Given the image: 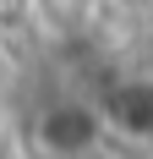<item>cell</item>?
Instances as JSON below:
<instances>
[{"label": "cell", "instance_id": "obj_1", "mask_svg": "<svg viewBox=\"0 0 153 159\" xmlns=\"http://www.w3.org/2000/svg\"><path fill=\"white\" fill-rule=\"evenodd\" d=\"M104 121L120 137H153V82H120L104 99Z\"/></svg>", "mask_w": 153, "mask_h": 159}, {"label": "cell", "instance_id": "obj_2", "mask_svg": "<svg viewBox=\"0 0 153 159\" xmlns=\"http://www.w3.org/2000/svg\"><path fill=\"white\" fill-rule=\"evenodd\" d=\"M98 137V110H82V104H60V110L44 115V143L60 148V154H82Z\"/></svg>", "mask_w": 153, "mask_h": 159}, {"label": "cell", "instance_id": "obj_3", "mask_svg": "<svg viewBox=\"0 0 153 159\" xmlns=\"http://www.w3.org/2000/svg\"><path fill=\"white\" fill-rule=\"evenodd\" d=\"M33 6L44 16V28H55V33H76L93 16V0H33Z\"/></svg>", "mask_w": 153, "mask_h": 159}]
</instances>
